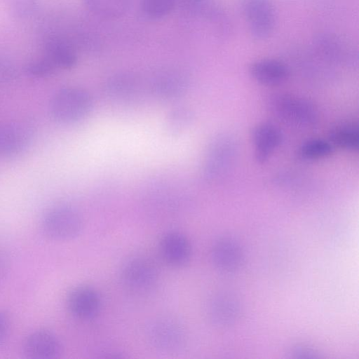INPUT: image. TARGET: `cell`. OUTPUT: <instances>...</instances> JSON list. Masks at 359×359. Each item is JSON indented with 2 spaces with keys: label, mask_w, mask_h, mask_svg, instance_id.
<instances>
[{
  "label": "cell",
  "mask_w": 359,
  "mask_h": 359,
  "mask_svg": "<svg viewBox=\"0 0 359 359\" xmlns=\"http://www.w3.org/2000/svg\"><path fill=\"white\" fill-rule=\"evenodd\" d=\"M266 104L277 118L298 128L313 127L319 119L316 106L310 100L295 95L272 94L266 98Z\"/></svg>",
  "instance_id": "1"
},
{
  "label": "cell",
  "mask_w": 359,
  "mask_h": 359,
  "mask_svg": "<svg viewBox=\"0 0 359 359\" xmlns=\"http://www.w3.org/2000/svg\"><path fill=\"white\" fill-rule=\"evenodd\" d=\"M46 56L57 69H69L77 62V54L74 48L67 41L60 39H51L46 43Z\"/></svg>",
  "instance_id": "18"
},
{
  "label": "cell",
  "mask_w": 359,
  "mask_h": 359,
  "mask_svg": "<svg viewBox=\"0 0 359 359\" xmlns=\"http://www.w3.org/2000/svg\"><path fill=\"white\" fill-rule=\"evenodd\" d=\"M182 10L190 15L216 20L220 10L215 0H177Z\"/></svg>",
  "instance_id": "22"
},
{
  "label": "cell",
  "mask_w": 359,
  "mask_h": 359,
  "mask_svg": "<svg viewBox=\"0 0 359 359\" xmlns=\"http://www.w3.org/2000/svg\"><path fill=\"white\" fill-rule=\"evenodd\" d=\"M194 121V114L191 109L185 106L174 107L166 116V130L172 136H178L185 132Z\"/></svg>",
  "instance_id": "21"
},
{
  "label": "cell",
  "mask_w": 359,
  "mask_h": 359,
  "mask_svg": "<svg viewBox=\"0 0 359 359\" xmlns=\"http://www.w3.org/2000/svg\"><path fill=\"white\" fill-rule=\"evenodd\" d=\"M249 74L257 82L266 86H277L284 83L289 76L287 65L276 59L257 60L249 67Z\"/></svg>",
  "instance_id": "17"
},
{
  "label": "cell",
  "mask_w": 359,
  "mask_h": 359,
  "mask_svg": "<svg viewBox=\"0 0 359 359\" xmlns=\"http://www.w3.org/2000/svg\"><path fill=\"white\" fill-rule=\"evenodd\" d=\"M242 10L251 36L257 40L268 39L273 33L276 15L271 0H243Z\"/></svg>",
  "instance_id": "5"
},
{
  "label": "cell",
  "mask_w": 359,
  "mask_h": 359,
  "mask_svg": "<svg viewBox=\"0 0 359 359\" xmlns=\"http://www.w3.org/2000/svg\"><path fill=\"white\" fill-rule=\"evenodd\" d=\"M144 14L151 19H161L168 15L177 4V0H140Z\"/></svg>",
  "instance_id": "24"
},
{
  "label": "cell",
  "mask_w": 359,
  "mask_h": 359,
  "mask_svg": "<svg viewBox=\"0 0 359 359\" xmlns=\"http://www.w3.org/2000/svg\"><path fill=\"white\" fill-rule=\"evenodd\" d=\"M13 6L15 12L20 15H28L36 6L34 0H14Z\"/></svg>",
  "instance_id": "28"
},
{
  "label": "cell",
  "mask_w": 359,
  "mask_h": 359,
  "mask_svg": "<svg viewBox=\"0 0 359 359\" xmlns=\"http://www.w3.org/2000/svg\"><path fill=\"white\" fill-rule=\"evenodd\" d=\"M158 278L157 269L148 258L135 256L128 259L121 269L123 284L133 292H145L156 285Z\"/></svg>",
  "instance_id": "7"
},
{
  "label": "cell",
  "mask_w": 359,
  "mask_h": 359,
  "mask_svg": "<svg viewBox=\"0 0 359 359\" xmlns=\"http://www.w3.org/2000/svg\"><path fill=\"white\" fill-rule=\"evenodd\" d=\"M330 142L344 149L358 151L359 129L355 123H344L332 128L329 133Z\"/></svg>",
  "instance_id": "20"
},
{
  "label": "cell",
  "mask_w": 359,
  "mask_h": 359,
  "mask_svg": "<svg viewBox=\"0 0 359 359\" xmlns=\"http://www.w3.org/2000/svg\"><path fill=\"white\" fill-rule=\"evenodd\" d=\"M188 74L179 68H165L156 72L148 81L147 91L156 98L173 100L183 96L189 87Z\"/></svg>",
  "instance_id": "6"
},
{
  "label": "cell",
  "mask_w": 359,
  "mask_h": 359,
  "mask_svg": "<svg viewBox=\"0 0 359 359\" xmlns=\"http://www.w3.org/2000/svg\"><path fill=\"white\" fill-rule=\"evenodd\" d=\"M332 144L320 139H313L304 142L299 148L298 154L304 160H316L328 156L332 152Z\"/></svg>",
  "instance_id": "23"
},
{
  "label": "cell",
  "mask_w": 359,
  "mask_h": 359,
  "mask_svg": "<svg viewBox=\"0 0 359 359\" xmlns=\"http://www.w3.org/2000/svg\"><path fill=\"white\" fill-rule=\"evenodd\" d=\"M140 79L132 73L120 72L110 76L105 83L107 97L118 104L128 105L137 102L145 92Z\"/></svg>",
  "instance_id": "9"
},
{
  "label": "cell",
  "mask_w": 359,
  "mask_h": 359,
  "mask_svg": "<svg viewBox=\"0 0 359 359\" xmlns=\"http://www.w3.org/2000/svg\"><path fill=\"white\" fill-rule=\"evenodd\" d=\"M211 257L218 270L224 273H232L238 270L243 264L244 251L236 239L222 237L214 243Z\"/></svg>",
  "instance_id": "14"
},
{
  "label": "cell",
  "mask_w": 359,
  "mask_h": 359,
  "mask_svg": "<svg viewBox=\"0 0 359 359\" xmlns=\"http://www.w3.org/2000/svg\"><path fill=\"white\" fill-rule=\"evenodd\" d=\"M292 358H317L318 353L312 347L305 344H298L293 346L290 351Z\"/></svg>",
  "instance_id": "26"
},
{
  "label": "cell",
  "mask_w": 359,
  "mask_h": 359,
  "mask_svg": "<svg viewBox=\"0 0 359 359\" xmlns=\"http://www.w3.org/2000/svg\"><path fill=\"white\" fill-rule=\"evenodd\" d=\"M235 154L234 142L226 136H219L210 144L203 165V175L205 180L212 181L227 170L229 160Z\"/></svg>",
  "instance_id": "10"
},
{
  "label": "cell",
  "mask_w": 359,
  "mask_h": 359,
  "mask_svg": "<svg viewBox=\"0 0 359 359\" xmlns=\"http://www.w3.org/2000/svg\"><path fill=\"white\" fill-rule=\"evenodd\" d=\"M58 70L46 55L41 58L33 60L27 63L25 71L31 76L45 78L54 74Z\"/></svg>",
  "instance_id": "25"
},
{
  "label": "cell",
  "mask_w": 359,
  "mask_h": 359,
  "mask_svg": "<svg viewBox=\"0 0 359 359\" xmlns=\"http://www.w3.org/2000/svg\"><path fill=\"white\" fill-rule=\"evenodd\" d=\"M22 353L29 359H55L62 353L58 337L46 329L36 330L24 339Z\"/></svg>",
  "instance_id": "11"
},
{
  "label": "cell",
  "mask_w": 359,
  "mask_h": 359,
  "mask_svg": "<svg viewBox=\"0 0 359 359\" xmlns=\"http://www.w3.org/2000/svg\"><path fill=\"white\" fill-rule=\"evenodd\" d=\"M67 306L74 317L81 320L95 318L100 313L102 300L93 287L81 285L72 288L67 297Z\"/></svg>",
  "instance_id": "12"
},
{
  "label": "cell",
  "mask_w": 359,
  "mask_h": 359,
  "mask_svg": "<svg viewBox=\"0 0 359 359\" xmlns=\"http://www.w3.org/2000/svg\"><path fill=\"white\" fill-rule=\"evenodd\" d=\"M11 325V318L8 311H0V348H1L8 338Z\"/></svg>",
  "instance_id": "27"
},
{
  "label": "cell",
  "mask_w": 359,
  "mask_h": 359,
  "mask_svg": "<svg viewBox=\"0 0 359 359\" xmlns=\"http://www.w3.org/2000/svg\"><path fill=\"white\" fill-rule=\"evenodd\" d=\"M84 222L81 212L74 206L59 204L50 208L41 221L43 233L49 239L65 241L79 236Z\"/></svg>",
  "instance_id": "3"
},
{
  "label": "cell",
  "mask_w": 359,
  "mask_h": 359,
  "mask_svg": "<svg viewBox=\"0 0 359 359\" xmlns=\"http://www.w3.org/2000/svg\"><path fill=\"white\" fill-rule=\"evenodd\" d=\"M9 269V258L6 252L0 248V285L4 280Z\"/></svg>",
  "instance_id": "29"
},
{
  "label": "cell",
  "mask_w": 359,
  "mask_h": 359,
  "mask_svg": "<svg viewBox=\"0 0 359 359\" xmlns=\"http://www.w3.org/2000/svg\"><path fill=\"white\" fill-rule=\"evenodd\" d=\"M257 162L265 163L279 147L282 141L280 130L274 125L262 123L255 126L251 132Z\"/></svg>",
  "instance_id": "16"
},
{
  "label": "cell",
  "mask_w": 359,
  "mask_h": 359,
  "mask_svg": "<svg viewBox=\"0 0 359 359\" xmlns=\"http://www.w3.org/2000/svg\"><path fill=\"white\" fill-rule=\"evenodd\" d=\"M149 344L164 353H175L181 351L187 341L184 326L177 318L170 315L154 317L145 330Z\"/></svg>",
  "instance_id": "4"
},
{
  "label": "cell",
  "mask_w": 359,
  "mask_h": 359,
  "mask_svg": "<svg viewBox=\"0 0 359 359\" xmlns=\"http://www.w3.org/2000/svg\"><path fill=\"white\" fill-rule=\"evenodd\" d=\"M93 101L90 94L79 87L57 90L49 103L53 118L62 124H73L84 119L91 111Z\"/></svg>",
  "instance_id": "2"
},
{
  "label": "cell",
  "mask_w": 359,
  "mask_h": 359,
  "mask_svg": "<svg viewBox=\"0 0 359 359\" xmlns=\"http://www.w3.org/2000/svg\"><path fill=\"white\" fill-rule=\"evenodd\" d=\"M34 128L25 121L0 123V156L15 158L23 154L32 143Z\"/></svg>",
  "instance_id": "8"
},
{
  "label": "cell",
  "mask_w": 359,
  "mask_h": 359,
  "mask_svg": "<svg viewBox=\"0 0 359 359\" xmlns=\"http://www.w3.org/2000/svg\"><path fill=\"white\" fill-rule=\"evenodd\" d=\"M159 249L164 261L174 267H182L191 259V243L180 232L169 231L165 233L161 238Z\"/></svg>",
  "instance_id": "15"
},
{
  "label": "cell",
  "mask_w": 359,
  "mask_h": 359,
  "mask_svg": "<svg viewBox=\"0 0 359 359\" xmlns=\"http://www.w3.org/2000/svg\"><path fill=\"white\" fill-rule=\"evenodd\" d=\"M241 311L238 298L229 292L215 294L208 301L207 314L209 320L219 327H228L238 319Z\"/></svg>",
  "instance_id": "13"
},
{
  "label": "cell",
  "mask_w": 359,
  "mask_h": 359,
  "mask_svg": "<svg viewBox=\"0 0 359 359\" xmlns=\"http://www.w3.org/2000/svg\"><path fill=\"white\" fill-rule=\"evenodd\" d=\"M93 14L105 19H116L128 11L130 0H82Z\"/></svg>",
  "instance_id": "19"
}]
</instances>
